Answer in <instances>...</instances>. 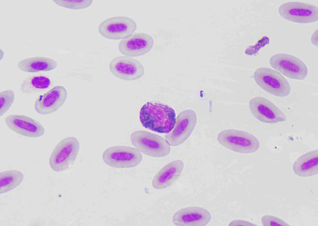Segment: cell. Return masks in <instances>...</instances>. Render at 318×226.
Listing matches in <instances>:
<instances>
[{"mask_svg":"<svg viewBox=\"0 0 318 226\" xmlns=\"http://www.w3.org/2000/svg\"><path fill=\"white\" fill-rule=\"evenodd\" d=\"M139 119L144 127L161 133H168L176 122L175 110L168 105L158 102H148L141 108Z\"/></svg>","mask_w":318,"mask_h":226,"instance_id":"1","label":"cell"},{"mask_svg":"<svg viewBox=\"0 0 318 226\" xmlns=\"http://www.w3.org/2000/svg\"><path fill=\"white\" fill-rule=\"evenodd\" d=\"M132 144L143 154L154 157L168 155L170 151L167 141L161 136L143 130L132 132L130 136Z\"/></svg>","mask_w":318,"mask_h":226,"instance_id":"2","label":"cell"},{"mask_svg":"<svg viewBox=\"0 0 318 226\" xmlns=\"http://www.w3.org/2000/svg\"><path fill=\"white\" fill-rule=\"evenodd\" d=\"M217 139L222 146L232 151L243 154L253 153L259 148L258 139L253 135L234 129H226L220 132Z\"/></svg>","mask_w":318,"mask_h":226,"instance_id":"3","label":"cell"},{"mask_svg":"<svg viewBox=\"0 0 318 226\" xmlns=\"http://www.w3.org/2000/svg\"><path fill=\"white\" fill-rule=\"evenodd\" d=\"M79 148V141L75 137H67L61 140L50 155L49 164L51 168L58 172L68 170L76 159Z\"/></svg>","mask_w":318,"mask_h":226,"instance_id":"4","label":"cell"},{"mask_svg":"<svg viewBox=\"0 0 318 226\" xmlns=\"http://www.w3.org/2000/svg\"><path fill=\"white\" fill-rule=\"evenodd\" d=\"M254 78L263 90L278 97L288 96L291 91L288 81L279 72L272 69L261 67L254 72Z\"/></svg>","mask_w":318,"mask_h":226,"instance_id":"5","label":"cell"},{"mask_svg":"<svg viewBox=\"0 0 318 226\" xmlns=\"http://www.w3.org/2000/svg\"><path fill=\"white\" fill-rule=\"evenodd\" d=\"M102 157L107 165L118 168L134 167L142 159L141 152L136 148L122 146L108 148L103 153Z\"/></svg>","mask_w":318,"mask_h":226,"instance_id":"6","label":"cell"},{"mask_svg":"<svg viewBox=\"0 0 318 226\" xmlns=\"http://www.w3.org/2000/svg\"><path fill=\"white\" fill-rule=\"evenodd\" d=\"M279 15L290 22L301 24L316 22L318 19V8L315 5L299 2H288L280 5Z\"/></svg>","mask_w":318,"mask_h":226,"instance_id":"7","label":"cell"},{"mask_svg":"<svg viewBox=\"0 0 318 226\" xmlns=\"http://www.w3.org/2000/svg\"><path fill=\"white\" fill-rule=\"evenodd\" d=\"M269 62L273 68L290 79L303 80L308 75L306 64L301 59L292 55L276 54L271 56Z\"/></svg>","mask_w":318,"mask_h":226,"instance_id":"8","label":"cell"},{"mask_svg":"<svg viewBox=\"0 0 318 226\" xmlns=\"http://www.w3.org/2000/svg\"><path fill=\"white\" fill-rule=\"evenodd\" d=\"M136 22L125 16L107 19L99 25L98 30L103 37L109 39H124L132 35L137 29Z\"/></svg>","mask_w":318,"mask_h":226,"instance_id":"9","label":"cell"},{"mask_svg":"<svg viewBox=\"0 0 318 226\" xmlns=\"http://www.w3.org/2000/svg\"><path fill=\"white\" fill-rule=\"evenodd\" d=\"M197 116L191 109L184 110L177 115L172 130L165 135L166 139L172 146L180 145L190 136L196 126Z\"/></svg>","mask_w":318,"mask_h":226,"instance_id":"10","label":"cell"},{"mask_svg":"<svg viewBox=\"0 0 318 226\" xmlns=\"http://www.w3.org/2000/svg\"><path fill=\"white\" fill-rule=\"evenodd\" d=\"M249 106L253 116L262 122L275 123L286 120L284 113L265 97L257 96L253 98L249 102Z\"/></svg>","mask_w":318,"mask_h":226,"instance_id":"11","label":"cell"},{"mask_svg":"<svg viewBox=\"0 0 318 226\" xmlns=\"http://www.w3.org/2000/svg\"><path fill=\"white\" fill-rule=\"evenodd\" d=\"M111 72L116 77L126 81L138 79L144 74L142 64L130 57L120 56L113 58L109 64Z\"/></svg>","mask_w":318,"mask_h":226,"instance_id":"12","label":"cell"},{"mask_svg":"<svg viewBox=\"0 0 318 226\" xmlns=\"http://www.w3.org/2000/svg\"><path fill=\"white\" fill-rule=\"evenodd\" d=\"M153 44V39L149 34L135 33L120 41L118 49L123 55L129 57H136L148 53L152 48Z\"/></svg>","mask_w":318,"mask_h":226,"instance_id":"13","label":"cell"},{"mask_svg":"<svg viewBox=\"0 0 318 226\" xmlns=\"http://www.w3.org/2000/svg\"><path fill=\"white\" fill-rule=\"evenodd\" d=\"M5 121L10 129L25 137H39L45 132V129L40 123L25 115H10L6 117Z\"/></svg>","mask_w":318,"mask_h":226,"instance_id":"14","label":"cell"},{"mask_svg":"<svg viewBox=\"0 0 318 226\" xmlns=\"http://www.w3.org/2000/svg\"><path fill=\"white\" fill-rule=\"evenodd\" d=\"M67 96V91L65 87L60 85L55 86L37 98L35 109L42 115L53 113L62 106Z\"/></svg>","mask_w":318,"mask_h":226,"instance_id":"15","label":"cell"},{"mask_svg":"<svg viewBox=\"0 0 318 226\" xmlns=\"http://www.w3.org/2000/svg\"><path fill=\"white\" fill-rule=\"evenodd\" d=\"M211 219L210 212L207 209L198 206L182 208L173 215L172 222L178 226H204Z\"/></svg>","mask_w":318,"mask_h":226,"instance_id":"16","label":"cell"},{"mask_svg":"<svg viewBox=\"0 0 318 226\" xmlns=\"http://www.w3.org/2000/svg\"><path fill=\"white\" fill-rule=\"evenodd\" d=\"M184 167V163L180 160L169 163L154 176L152 182V187L157 189H162L171 186L180 177Z\"/></svg>","mask_w":318,"mask_h":226,"instance_id":"17","label":"cell"},{"mask_svg":"<svg viewBox=\"0 0 318 226\" xmlns=\"http://www.w3.org/2000/svg\"><path fill=\"white\" fill-rule=\"evenodd\" d=\"M294 173L300 177H307L318 173V150L312 151L299 156L293 165Z\"/></svg>","mask_w":318,"mask_h":226,"instance_id":"18","label":"cell"},{"mask_svg":"<svg viewBox=\"0 0 318 226\" xmlns=\"http://www.w3.org/2000/svg\"><path fill=\"white\" fill-rule=\"evenodd\" d=\"M57 63L54 60L42 56H32L22 60L18 64L20 70L28 73L49 71L55 69Z\"/></svg>","mask_w":318,"mask_h":226,"instance_id":"19","label":"cell"},{"mask_svg":"<svg viewBox=\"0 0 318 226\" xmlns=\"http://www.w3.org/2000/svg\"><path fill=\"white\" fill-rule=\"evenodd\" d=\"M52 82L47 76L37 74L30 76L21 83L19 90L27 95L47 91L52 86Z\"/></svg>","mask_w":318,"mask_h":226,"instance_id":"20","label":"cell"},{"mask_svg":"<svg viewBox=\"0 0 318 226\" xmlns=\"http://www.w3.org/2000/svg\"><path fill=\"white\" fill-rule=\"evenodd\" d=\"M24 175L17 170H10L0 173V194L9 192L18 186L23 181Z\"/></svg>","mask_w":318,"mask_h":226,"instance_id":"21","label":"cell"},{"mask_svg":"<svg viewBox=\"0 0 318 226\" xmlns=\"http://www.w3.org/2000/svg\"><path fill=\"white\" fill-rule=\"evenodd\" d=\"M15 97L14 92L11 90H7L0 93V115L1 116L10 108Z\"/></svg>","mask_w":318,"mask_h":226,"instance_id":"22","label":"cell"},{"mask_svg":"<svg viewBox=\"0 0 318 226\" xmlns=\"http://www.w3.org/2000/svg\"><path fill=\"white\" fill-rule=\"evenodd\" d=\"M53 1L60 7L72 9H82L86 8L90 6L93 2L91 0H55Z\"/></svg>","mask_w":318,"mask_h":226,"instance_id":"23","label":"cell"},{"mask_svg":"<svg viewBox=\"0 0 318 226\" xmlns=\"http://www.w3.org/2000/svg\"><path fill=\"white\" fill-rule=\"evenodd\" d=\"M261 224L265 226H288L289 225L282 219L272 215H265L261 219Z\"/></svg>","mask_w":318,"mask_h":226,"instance_id":"24","label":"cell"},{"mask_svg":"<svg viewBox=\"0 0 318 226\" xmlns=\"http://www.w3.org/2000/svg\"><path fill=\"white\" fill-rule=\"evenodd\" d=\"M317 30L316 31H315L312 34L311 37V41L312 43L313 44L316 46H317V43L316 42V41L317 42Z\"/></svg>","mask_w":318,"mask_h":226,"instance_id":"25","label":"cell"}]
</instances>
